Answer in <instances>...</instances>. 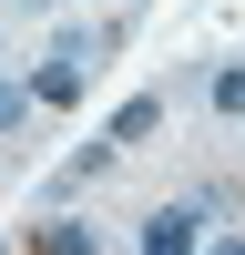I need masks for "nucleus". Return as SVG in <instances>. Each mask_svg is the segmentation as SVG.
I'll use <instances>...</instances> for the list:
<instances>
[{
    "label": "nucleus",
    "instance_id": "0eeeda50",
    "mask_svg": "<svg viewBox=\"0 0 245 255\" xmlns=\"http://www.w3.org/2000/svg\"><path fill=\"white\" fill-rule=\"evenodd\" d=\"M20 113H31V92H0V133H10V123H20Z\"/></svg>",
    "mask_w": 245,
    "mask_h": 255
},
{
    "label": "nucleus",
    "instance_id": "f03ea898",
    "mask_svg": "<svg viewBox=\"0 0 245 255\" xmlns=\"http://www.w3.org/2000/svg\"><path fill=\"white\" fill-rule=\"evenodd\" d=\"M31 102H41V113H72V102H82V61H72V51H61V61H51V72H41V82H31Z\"/></svg>",
    "mask_w": 245,
    "mask_h": 255
},
{
    "label": "nucleus",
    "instance_id": "f257e3e1",
    "mask_svg": "<svg viewBox=\"0 0 245 255\" xmlns=\"http://www.w3.org/2000/svg\"><path fill=\"white\" fill-rule=\"evenodd\" d=\"M194 204H153V215H143V255H194Z\"/></svg>",
    "mask_w": 245,
    "mask_h": 255
},
{
    "label": "nucleus",
    "instance_id": "20e7f679",
    "mask_svg": "<svg viewBox=\"0 0 245 255\" xmlns=\"http://www.w3.org/2000/svg\"><path fill=\"white\" fill-rule=\"evenodd\" d=\"M153 123H163V102H153V92H143V102H122V113H113V123H102V133H113V143H122V153H133V143H143V133H153Z\"/></svg>",
    "mask_w": 245,
    "mask_h": 255
},
{
    "label": "nucleus",
    "instance_id": "39448f33",
    "mask_svg": "<svg viewBox=\"0 0 245 255\" xmlns=\"http://www.w3.org/2000/svg\"><path fill=\"white\" fill-rule=\"evenodd\" d=\"M113 153H122V143H113V133H102V143H82V153H72V163H61V184H92V174H102V163H113Z\"/></svg>",
    "mask_w": 245,
    "mask_h": 255
},
{
    "label": "nucleus",
    "instance_id": "423d86ee",
    "mask_svg": "<svg viewBox=\"0 0 245 255\" xmlns=\"http://www.w3.org/2000/svg\"><path fill=\"white\" fill-rule=\"evenodd\" d=\"M215 113H245V61H225V72H215Z\"/></svg>",
    "mask_w": 245,
    "mask_h": 255
},
{
    "label": "nucleus",
    "instance_id": "7ed1b4c3",
    "mask_svg": "<svg viewBox=\"0 0 245 255\" xmlns=\"http://www.w3.org/2000/svg\"><path fill=\"white\" fill-rule=\"evenodd\" d=\"M31 255H102V235L61 215V225H41V235H31Z\"/></svg>",
    "mask_w": 245,
    "mask_h": 255
},
{
    "label": "nucleus",
    "instance_id": "6e6552de",
    "mask_svg": "<svg viewBox=\"0 0 245 255\" xmlns=\"http://www.w3.org/2000/svg\"><path fill=\"white\" fill-rule=\"evenodd\" d=\"M204 255H245V235H235V225H225V235H215V245H204Z\"/></svg>",
    "mask_w": 245,
    "mask_h": 255
}]
</instances>
